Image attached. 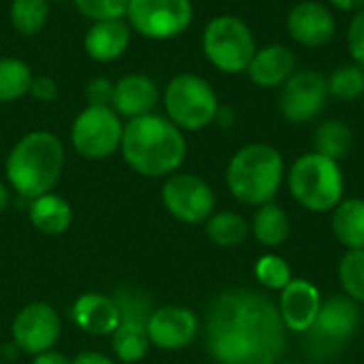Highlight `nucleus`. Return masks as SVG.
<instances>
[{
	"instance_id": "nucleus-39",
	"label": "nucleus",
	"mask_w": 364,
	"mask_h": 364,
	"mask_svg": "<svg viewBox=\"0 0 364 364\" xmlns=\"http://www.w3.org/2000/svg\"><path fill=\"white\" fill-rule=\"evenodd\" d=\"M213 124H218V126H222V128L232 126V124H235V111H232V109H228V107H222V105H220V109H218V113H215Z\"/></svg>"
},
{
	"instance_id": "nucleus-42",
	"label": "nucleus",
	"mask_w": 364,
	"mask_h": 364,
	"mask_svg": "<svg viewBox=\"0 0 364 364\" xmlns=\"http://www.w3.org/2000/svg\"><path fill=\"white\" fill-rule=\"evenodd\" d=\"M286 364H299V363H286Z\"/></svg>"
},
{
	"instance_id": "nucleus-34",
	"label": "nucleus",
	"mask_w": 364,
	"mask_h": 364,
	"mask_svg": "<svg viewBox=\"0 0 364 364\" xmlns=\"http://www.w3.org/2000/svg\"><path fill=\"white\" fill-rule=\"evenodd\" d=\"M85 98L87 105H109L113 98V81L107 77H94L85 85Z\"/></svg>"
},
{
	"instance_id": "nucleus-40",
	"label": "nucleus",
	"mask_w": 364,
	"mask_h": 364,
	"mask_svg": "<svg viewBox=\"0 0 364 364\" xmlns=\"http://www.w3.org/2000/svg\"><path fill=\"white\" fill-rule=\"evenodd\" d=\"M6 205H9V188L0 183V213L6 209Z\"/></svg>"
},
{
	"instance_id": "nucleus-26",
	"label": "nucleus",
	"mask_w": 364,
	"mask_h": 364,
	"mask_svg": "<svg viewBox=\"0 0 364 364\" xmlns=\"http://www.w3.org/2000/svg\"><path fill=\"white\" fill-rule=\"evenodd\" d=\"M314 145H316L318 154L339 162L341 158H346L352 151L354 134L348 124H343L339 119H326L316 128Z\"/></svg>"
},
{
	"instance_id": "nucleus-13",
	"label": "nucleus",
	"mask_w": 364,
	"mask_h": 364,
	"mask_svg": "<svg viewBox=\"0 0 364 364\" xmlns=\"http://www.w3.org/2000/svg\"><path fill=\"white\" fill-rule=\"evenodd\" d=\"M62 333V322L58 311L49 303H30L17 311L11 324L13 346L23 354L36 356L41 352L53 350Z\"/></svg>"
},
{
	"instance_id": "nucleus-28",
	"label": "nucleus",
	"mask_w": 364,
	"mask_h": 364,
	"mask_svg": "<svg viewBox=\"0 0 364 364\" xmlns=\"http://www.w3.org/2000/svg\"><path fill=\"white\" fill-rule=\"evenodd\" d=\"M32 70L19 58H0V102H13L30 94Z\"/></svg>"
},
{
	"instance_id": "nucleus-14",
	"label": "nucleus",
	"mask_w": 364,
	"mask_h": 364,
	"mask_svg": "<svg viewBox=\"0 0 364 364\" xmlns=\"http://www.w3.org/2000/svg\"><path fill=\"white\" fill-rule=\"evenodd\" d=\"M145 328L154 348L162 352H179L196 339L200 324L192 309L181 305H164L147 316Z\"/></svg>"
},
{
	"instance_id": "nucleus-44",
	"label": "nucleus",
	"mask_w": 364,
	"mask_h": 364,
	"mask_svg": "<svg viewBox=\"0 0 364 364\" xmlns=\"http://www.w3.org/2000/svg\"><path fill=\"white\" fill-rule=\"evenodd\" d=\"M363 98H364V90H363Z\"/></svg>"
},
{
	"instance_id": "nucleus-18",
	"label": "nucleus",
	"mask_w": 364,
	"mask_h": 364,
	"mask_svg": "<svg viewBox=\"0 0 364 364\" xmlns=\"http://www.w3.org/2000/svg\"><path fill=\"white\" fill-rule=\"evenodd\" d=\"M70 318L75 326L94 337H111V333L122 322V309L115 299L100 294V292H85L81 294L73 307Z\"/></svg>"
},
{
	"instance_id": "nucleus-21",
	"label": "nucleus",
	"mask_w": 364,
	"mask_h": 364,
	"mask_svg": "<svg viewBox=\"0 0 364 364\" xmlns=\"http://www.w3.org/2000/svg\"><path fill=\"white\" fill-rule=\"evenodd\" d=\"M28 220L43 235H64L73 224V207L60 194L47 192L30 200Z\"/></svg>"
},
{
	"instance_id": "nucleus-25",
	"label": "nucleus",
	"mask_w": 364,
	"mask_h": 364,
	"mask_svg": "<svg viewBox=\"0 0 364 364\" xmlns=\"http://www.w3.org/2000/svg\"><path fill=\"white\" fill-rule=\"evenodd\" d=\"M207 239L218 247H237L250 235V224L235 211H218L205 222Z\"/></svg>"
},
{
	"instance_id": "nucleus-8",
	"label": "nucleus",
	"mask_w": 364,
	"mask_h": 364,
	"mask_svg": "<svg viewBox=\"0 0 364 364\" xmlns=\"http://www.w3.org/2000/svg\"><path fill=\"white\" fill-rule=\"evenodd\" d=\"M256 49L258 45L252 28L237 15H218L205 26L203 53L220 73H245Z\"/></svg>"
},
{
	"instance_id": "nucleus-22",
	"label": "nucleus",
	"mask_w": 364,
	"mask_h": 364,
	"mask_svg": "<svg viewBox=\"0 0 364 364\" xmlns=\"http://www.w3.org/2000/svg\"><path fill=\"white\" fill-rule=\"evenodd\" d=\"M145 322L147 320L122 318L119 326L111 333V348H113V354L119 363H139L147 356L151 343L147 337Z\"/></svg>"
},
{
	"instance_id": "nucleus-24",
	"label": "nucleus",
	"mask_w": 364,
	"mask_h": 364,
	"mask_svg": "<svg viewBox=\"0 0 364 364\" xmlns=\"http://www.w3.org/2000/svg\"><path fill=\"white\" fill-rule=\"evenodd\" d=\"M250 230L254 232V237L267 245V247H277L282 245L288 235H290V220L286 215V211L275 205V203H267L256 207V213L252 218Z\"/></svg>"
},
{
	"instance_id": "nucleus-7",
	"label": "nucleus",
	"mask_w": 364,
	"mask_h": 364,
	"mask_svg": "<svg viewBox=\"0 0 364 364\" xmlns=\"http://www.w3.org/2000/svg\"><path fill=\"white\" fill-rule=\"evenodd\" d=\"M162 105L166 117L179 130L188 132H196L213 124L220 109L213 85L194 73H181L173 77L162 92Z\"/></svg>"
},
{
	"instance_id": "nucleus-11",
	"label": "nucleus",
	"mask_w": 364,
	"mask_h": 364,
	"mask_svg": "<svg viewBox=\"0 0 364 364\" xmlns=\"http://www.w3.org/2000/svg\"><path fill=\"white\" fill-rule=\"evenodd\" d=\"M164 209L183 224H203L215 211L211 186L194 173H173L162 186Z\"/></svg>"
},
{
	"instance_id": "nucleus-27",
	"label": "nucleus",
	"mask_w": 364,
	"mask_h": 364,
	"mask_svg": "<svg viewBox=\"0 0 364 364\" xmlns=\"http://www.w3.org/2000/svg\"><path fill=\"white\" fill-rule=\"evenodd\" d=\"M49 0H11L9 19L15 32L21 36L38 34L49 19Z\"/></svg>"
},
{
	"instance_id": "nucleus-43",
	"label": "nucleus",
	"mask_w": 364,
	"mask_h": 364,
	"mask_svg": "<svg viewBox=\"0 0 364 364\" xmlns=\"http://www.w3.org/2000/svg\"><path fill=\"white\" fill-rule=\"evenodd\" d=\"M0 364H6V363H2V360H0Z\"/></svg>"
},
{
	"instance_id": "nucleus-20",
	"label": "nucleus",
	"mask_w": 364,
	"mask_h": 364,
	"mask_svg": "<svg viewBox=\"0 0 364 364\" xmlns=\"http://www.w3.org/2000/svg\"><path fill=\"white\" fill-rule=\"evenodd\" d=\"M132 28L126 19H100L92 21L83 36L85 53L96 62H113L122 58L130 45Z\"/></svg>"
},
{
	"instance_id": "nucleus-31",
	"label": "nucleus",
	"mask_w": 364,
	"mask_h": 364,
	"mask_svg": "<svg viewBox=\"0 0 364 364\" xmlns=\"http://www.w3.org/2000/svg\"><path fill=\"white\" fill-rule=\"evenodd\" d=\"M254 275L256 279L269 288V290H284L294 277H292V269L290 264L277 256V254H264L256 260V267H254Z\"/></svg>"
},
{
	"instance_id": "nucleus-3",
	"label": "nucleus",
	"mask_w": 364,
	"mask_h": 364,
	"mask_svg": "<svg viewBox=\"0 0 364 364\" xmlns=\"http://www.w3.org/2000/svg\"><path fill=\"white\" fill-rule=\"evenodd\" d=\"M66 151L58 134L32 130L9 151L4 175L9 186L23 198H36L53 190L64 168Z\"/></svg>"
},
{
	"instance_id": "nucleus-37",
	"label": "nucleus",
	"mask_w": 364,
	"mask_h": 364,
	"mask_svg": "<svg viewBox=\"0 0 364 364\" xmlns=\"http://www.w3.org/2000/svg\"><path fill=\"white\" fill-rule=\"evenodd\" d=\"M70 364H115V360H111L100 352H81L70 360Z\"/></svg>"
},
{
	"instance_id": "nucleus-2",
	"label": "nucleus",
	"mask_w": 364,
	"mask_h": 364,
	"mask_svg": "<svg viewBox=\"0 0 364 364\" xmlns=\"http://www.w3.org/2000/svg\"><path fill=\"white\" fill-rule=\"evenodd\" d=\"M119 151L126 164L143 177H168L186 160L188 143L166 115L147 113L124 124Z\"/></svg>"
},
{
	"instance_id": "nucleus-5",
	"label": "nucleus",
	"mask_w": 364,
	"mask_h": 364,
	"mask_svg": "<svg viewBox=\"0 0 364 364\" xmlns=\"http://www.w3.org/2000/svg\"><path fill=\"white\" fill-rule=\"evenodd\" d=\"M288 188L292 198L307 211H333L343 200V171L337 160L309 151L292 162Z\"/></svg>"
},
{
	"instance_id": "nucleus-19",
	"label": "nucleus",
	"mask_w": 364,
	"mask_h": 364,
	"mask_svg": "<svg viewBox=\"0 0 364 364\" xmlns=\"http://www.w3.org/2000/svg\"><path fill=\"white\" fill-rule=\"evenodd\" d=\"M245 73L256 87L275 90L282 87L296 73V55L290 47L282 43H271L256 49Z\"/></svg>"
},
{
	"instance_id": "nucleus-17",
	"label": "nucleus",
	"mask_w": 364,
	"mask_h": 364,
	"mask_svg": "<svg viewBox=\"0 0 364 364\" xmlns=\"http://www.w3.org/2000/svg\"><path fill=\"white\" fill-rule=\"evenodd\" d=\"M160 100V90L156 81L141 73H130L119 77L113 83L111 109L126 119H134L147 113H154Z\"/></svg>"
},
{
	"instance_id": "nucleus-4",
	"label": "nucleus",
	"mask_w": 364,
	"mask_h": 364,
	"mask_svg": "<svg viewBox=\"0 0 364 364\" xmlns=\"http://www.w3.org/2000/svg\"><path fill=\"white\" fill-rule=\"evenodd\" d=\"M286 177V162L277 147L267 143L243 145L226 166L230 194L252 207L273 203Z\"/></svg>"
},
{
	"instance_id": "nucleus-6",
	"label": "nucleus",
	"mask_w": 364,
	"mask_h": 364,
	"mask_svg": "<svg viewBox=\"0 0 364 364\" xmlns=\"http://www.w3.org/2000/svg\"><path fill=\"white\" fill-rule=\"evenodd\" d=\"M360 324V309L346 294L322 301L316 322L305 333V348L311 360L326 363L337 358L354 339Z\"/></svg>"
},
{
	"instance_id": "nucleus-15",
	"label": "nucleus",
	"mask_w": 364,
	"mask_h": 364,
	"mask_svg": "<svg viewBox=\"0 0 364 364\" xmlns=\"http://www.w3.org/2000/svg\"><path fill=\"white\" fill-rule=\"evenodd\" d=\"M286 28L294 43L318 49L333 41L337 23L328 4L318 0H303L290 9L286 17Z\"/></svg>"
},
{
	"instance_id": "nucleus-38",
	"label": "nucleus",
	"mask_w": 364,
	"mask_h": 364,
	"mask_svg": "<svg viewBox=\"0 0 364 364\" xmlns=\"http://www.w3.org/2000/svg\"><path fill=\"white\" fill-rule=\"evenodd\" d=\"M328 4L341 13H358L364 9V0H328Z\"/></svg>"
},
{
	"instance_id": "nucleus-35",
	"label": "nucleus",
	"mask_w": 364,
	"mask_h": 364,
	"mask_svg": "<svg viewBox=\"0 0 364 364\" xmlns=\"http://www.w3.org/2000/svg\"><path fill=\"white\" fill-rule=\"evenodd\" d=\"M30 96L41 102H53L58 98V83L47 75H34L30 85Z\"/></svg>"
},
{
	"instance_id": "nucleus-23",
	"label": "nucleus",
	"mask_w": 364,
	"mask_h": 364,
	"mask_svg": "<svg viewBox=\"0 0 364 364\" xmlns=\"http://www.w3.org/2000/svg\"><path fill=\"white\" fill-rule=\"evenodd\" d=\"M333 232L350 250H364V198H346L333 209Z\"/></svg>"
},
{
	"instance_id": "nucleus-12",
	"label": "nucleus",
	"mask_w": 364,
	"mask_h": 364,
	"mask_svg": "<svg viewBox=\"0 0 364 364\" xmlns=\"http://www.w3.org/2000/svg\"><path fill=\"white\" fill-rule=\"evenodd\" d=\"M279 90V113L290 124H307L318 117L331 96L326 77L311 68L296 70Z\"/></svg>"
},
{
	"instance_id": "nucleus-29",
	"label": "nucleus",
	"mask_w": 364,
	"mask_h": 364,
	"mask_svg": "<svg viewBox=\"0 0 364 364\" xmlns=\"http://www.w3.org/2000/svg\"><path fill=\"white\" fill-rule=\"evenodd\" d=\"M326 81H328L331 96L339 100L350 102V100L363 98L364 68L358 64H341L326 77Z\"/></svg>"
},
{
	"instance_id": "nucleus-1",
	"label": "nucleus",
	"mask_w": 364,
	"mask_h": 364,
	"mask_svg": "<svg viewBox=\"0 0 364 364\" xmlns=\"http://www.w3.org/2000/svg\"><path fill=\"white\" fill-rule=\"evenodd\" d=\"M286 341L279 307L260 292L230 288L207 309L205 346L215 364H277Z\"/></svg>"
},
{
	"instance_id": "nucleus-41",
	"label": "nucleus",
	"mask_w": 364,
	"mask_h": 364,
	"mask_svg": "<svg viewBox=\"0 0 364 364\" xmlns=\"http://www.w3.org/2000/svg\"><path fill=\"white\" fill-rule=\"evenodd\" d=\"M62 2H66V0H49V4H62Z\"/></svg>"
},
{
	"instance_id": "nucleus-16",
	"label": "nucleus",
	"mask_w": 364,
	"mask_h": 364,
	"mask_svg": "<svg viewBox=\"0 0 364 364\" xmlns=\"http://www.w3.org/2000/svg\"><path fill=\"white\" fill-rule=\"evenodd\" d=\"M277 307L286 331L305 335L318 318V311L322 307V296L311 282L296 277L282 290Z\"/></svg>"
},
{
	"instance_id": "nucleus-36",
	"label": "nucleus",
	"mask_w": 364,
	"mask_h": 364,
	"mask_svg": "<svg viewBox=\"0 0 364 364\" xmlns=\"http://www.w3.org/2000/svg\"><path fill=\"white\" fill-rule=\"evenodd\" d=\"M32 364H70V358L64 356L62 352H55V350H47V352H41L32 358Z\"/></svg>"
},
{
	"instance_id": "nucleus-32",
	"label": "nucleus",
	"mask_w": 364,
	"mask_h": 364,
	"mask_svg": "<svg viewBox=\"0 0 364 364\" xmlns=\"http://www.w3.org/2000/svg\"><path fill=\"white\" fill-rule=\"evenodd\" d=\"M77 11L92 19V21H100V19H124L130 0H73Z\"/></svg>"
},
{
	"instance_id": "nucleus-30",
	"label": "nucleus",
	"mask_w": 364,
	"mask_h": 364,
	"mask_svg": "<svg viewBox=\"0 0 364 364\" xmlns=\"http://www.w3.org/2000/svg\"><path fill=\"white\" fill-rule=\"evenodd\" d=\"M339 282L343 294L364 305V250H350L339 262Z\"/></svg>"
},
{
	"instance_id": "nucleus-33",
	"label": "nucleus",
	"mask_w": 364,
	"mask_h": 364,
	"mask_svg": "<svg viewBox=\"0 0 364 364\" xmlns=\"http://www.w3.org/2000/svg\"><path fill=\"white\" fill-rule=\"evenodd\" d=\"M348 49L354 64L364 68V9L352 15L348 26Z\"/></svg>"
},
{
	"instance_id": "nucleus-10",
	"label": "nucleus",
	"mask_w": 364,
	"mask_h": 364,
	"mask_svg": "<svg viewBox=\"0 0 364 364\" xmlns=\"http://www.w3.org/2000/svg\"><path fill=\"white\" fill-rule=\"evenodd\" d=\"M192 17V0H130L126 11L132 32L151 41H168L183 34Z\"/></svg>"
},
{
	"instance_id": "nucleus-9",
	"label": "nucleus",
	"mask_w": 364,
	"mask_h": 364,
	"mask_svg": "<svg viewBox=\"0 0 364 364\" xmlns=\"http://www.w3.org/2000/svg\"><path fill=\"white\" fill-rule=\"evenodd\" d=\"M124 136V122L109 105H87L73 122L70 145L85 160L113 156Z\"/></svg>"
}]
</instances>
